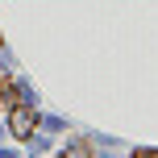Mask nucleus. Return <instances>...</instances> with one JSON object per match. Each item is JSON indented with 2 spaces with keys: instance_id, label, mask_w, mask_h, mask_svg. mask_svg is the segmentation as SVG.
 Here are the masks:
<instances>
[{
  "instance_id": "2",
  "label": "nucleus",
  "mask_w": 158,
  "mask_h": 158,
  "mask_svg": "<svg viewBox=\"0 0 158 158\" xmlns=\"http://www.w3.org/2000/svg\"><path fill=\"white\" fill-rule=\"evenodd\" d=\"M133 158H158V150H133Z\"/></svg>"
},
{
  "instance_id": "1",
  "label": "nucleus",
  "mask_w": 158,
  "mask_h": 158,
  "mask_svg": "<svg viewBox=\"0 0 158 158\" xmlns=\"http://www.w3.org/2000/svg\"><path fill=\"white\" fill-rule=\"evenodd\" d=\"M8 129H13L17 137H29L33 129H38V112H33L29 104H17V108L8 112Z\"/></svg>"
}]
</instances>
